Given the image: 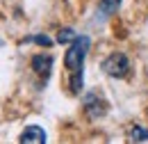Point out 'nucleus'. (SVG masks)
I'll list each match as a JSON object with an SVG mask.
<instances>
[{"label":"nucleus","mask_w":148,"mask_h":144,"mask_svg":"<svg viewBox=\"0 0 148 144\" xmlns=\"http://www.w3.org/2000/svg\"><path fill=\"white\" fill-rule=\"evenodd\" d=\"M132 142H148V130L137 126L134 130H132Z\"/></svg>","instance_id":"8"},{"label":"nucleus","mask_w":148,"mask_h":144,"mask_svg":"<svg viewBox=\"0 0 148 144\" xmlns=\"http://www.w3.org/2000/svg\"><path fill=\"white\" fill-rule=\"evenodd\" d=\"M32 69H34L37 75L48 78L50 71H53V57H50V55H34V57H32Z\"/></svg>","instance_id":"5"},{"label":"nucleus","mask_w":148,"mask_h":144,"mask_svg":"<svg viewBox=\"0 0 148 144\" xmlns=\"http://www.w3.org/2000/svg\"><path fill=\"white\" fill-rule=\"evenodd\" d=\"M21 144H43L46 142V133H43V128L39 126H27L23 133H21Z\"/></svg>","instance_id":"4"},{"label":"nucleus","mask_w":148,"mask_h":144,"mask_svg":"<svg viewBox=\"0 0 148 144\" xmlns=\"http://www.w3.org/2000/svg\"><path fill=\"white\" fill-rule=\"evenodd\" d=\"M77 35H75L71 28H64V30H59V35H57V41L59 44H69V41H75Z\"/></svg>","instance_id":"6"},{"label":"nucleus","mask_w":148,"mask_h":144,"mask_svg":"<svg viewBox=\"0 0 148 144\" xmlns=\"http://www.w3.org/2000/svg\"><path fill=\"white\" fill-rule=\"evenodd\" d=\"M119 5H121V0H100V12L103 14H112V12H116Z\"/></svg>","instance_id":"7"},{"label":"nucleus","mask_w":148,"mask_h":144,"mask_svg":"<svg viewBox=\"0 0 148 144\" xmlns=\"http://www.w3.org/2000/svg\"><path fill=\"white\" fill-rule=\"evenodd\" d=\"M103 71L112 75V78H125L130 71V62L123 53H112L110 57H105L103 62Z\"/></svg>","instance_id":"2"},{"label":"nucleus","mask_w":148,"mask_h":144,"mask_svg":"<svg viewBox=\"0 0 148 144\" xmlns=\"http://www.w3.org/2000/svg\"><path fill=\"white\" fill-rule=\"evenodd\" d=\"M84 110H87V114H89L91 119H96V117H103V114L107 112V105H105V101L98 98L96 94H89L87 101H84Z\"/></svg>","instance_id":"3"},{"label":"nucleus","mask_w":148,"mask_h":144,"mask_svg":"<svg viewBox=\"0 0 148 144\" xmlns=\"http://www.w3.org/2000/svg\"><path fill=\"white\" fill-rule=\"evenodd\" d=\"M34 41L41 44V46H50V44H53V41H50V37H46V35H37V37H34Z\"/></svg>","instance_id":"9"},{"label":"nucleus","mask_w":148,"mask_h":144,"mask_svg":"<svg viewBox=\"0 0 148 144\" xmlns=\"http://www.w3.org/2000/svg\"><path fill=\"white\" fill-rule=\"evenodd\" d=\"M89 37H77L75 41H71V48L66 51V57H64V64L71 73V91L73 94H80L82 89V64H84V57H87V51H89Z\"/></svg>","instance_id":"1"}]
</instances>
